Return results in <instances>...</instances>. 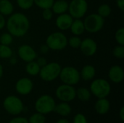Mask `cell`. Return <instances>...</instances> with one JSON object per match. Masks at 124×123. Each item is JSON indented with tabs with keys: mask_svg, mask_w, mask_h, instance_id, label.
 <instances>
[{
	"mask_svg": "<svg viewBox=\"0 0 124 123\" xmlns=\"http://www.w3.org/2000/svg\"><path fill=\"white\" fill-rule=\"evenodd\" d=\"M5 27L13 37L21 38L26 35L30 28L28 17L21 12H13L6 20Z\"/></svg>",
	"mask_w": 124,
	"mask_h": 123,
	"instance_id": "1",
	"label": "cell"
},
{
	"mask_svg": "<svg viewBox=\"0 0 124 123\" xmlns=\"http://www.w3.org/2000/svg\"><path fill=\"white\" fill-rule=\"evenodd\" d=\"M89 90L91 94L97 99L107 98L111 92L110 83L104 78H97L92 80L90 84Z\"/></svg>",
	"mask_w": 124,
	"mask_h": 123,
	"instance_id": "2",
	"label": "cell"
},
{
	"mask_svg": "<svg viewBox=\"0 0 124 123\" xmlns=\"http://www.w3.org/2000/svg\"><path fill=\"white\" fill-rule=\"evenodd\" d=\"M46 44L53 51H62L68 46V38L61 31L50 33L46 38Z\"/></svg>",
	"mask_w": 124,
	"mask_h": 123,
	"instance_id": "3",
	"label": "cell"
},
{
	"mask_svg": "<svg viewBox=\"0 0 124 123\" xmlns=\"http://www.w3.org/2000/svg\"><path fill=\"white\" fill-rule=\"evenodd\" d=\"M61 69L62 67L58 62H49L41 67L39 75L42 80L45 82H52L59 78Z\"/></svg>",
	"mask_w": 124,
	"mask_h": 123,
	"instance_id": "4",
	"label": "cell"
},
{
	"mask_svg": "<svg viewBox=\"0 0 124 123\" xmlns=\"http://www.w3.org/2000/svg\"><path fill=\"white\" fill-rule=\"evenodd\" d=\"M55 106L56 102L54 99L48 94H44L39 96L34 104L36 111L43 115H47L54 112Z\"/></svg>",
	"mask_w": 124,
	"mask_h": 123,
	"instance_id": "5",
	"label": "cell"
},
{
	"mask_svg": "<svg viewBox=\"0 0 124 123\" xmlns=\"http://www.w3.org/2000/svg\"><path fill=\"white\" fill-rule=\"evenodd\" d=\"M85 31L90 33L100 32L105 25V18L102 17L97 13H92L86 16L84 20Z\"/></svg>",
	"mask_w": 124,
	"mask_h": 123,
	"instance_id": "6",
	"label": "cell"
},
{
	"mask_svg": "<svg viewBox=\"0 0 124 123\" xmlns=\"http://www.w3.org/2000/svg\"><path fill=\"white\" fill-rule=\"evenodd\" d=\"M59 78L64 84L75 86L81 80L79 71L74 67L66 66L61 69Z\"/></svg>",
	"mask_w": 124,
	"mask_h": 123,
	"instance_id": "7",
	"label": "cell"
},
{
	"mask_svg": "<svg viewBox=\"0 0 124 123\" xmlns=\"http://www.w3.org/2000/svg\"><path fill=\"white\" fill-rule=\"evenodd\" d=\"M3 107L7 112L12 115H17L20 114L24 109L22 100L13 95L7 96L3 101Z\"/></svg>",
	"mask_w": 124,
	"mask_h": 123,
	"instance_id": "8",
	"label": "cell"
},
{
	"mask_svg": "<svg viewBox=\"0 0 124 123\" xmlns=\"http://www.w3.org/2000/svg\"><path fill=\"white\" fill-rule=\"evenodd\" d=\"M89 9V4L86 0H72L68 3V13L73 19L83 18Z\"/></svg>",
	"mask_w": 124,
	"mask_h": 123,
	"instance_id": "9",
	"label": "cell"
},
{
	"mask_svg": "<svg viewBox=\"0 0 124 123\" xmlns=\"http://www.w3.org/2000/svg\"><path fill=\"white\" fill-rule=\"evenodd\" d=\"M55 95L60 101L70 102L76 98V89L73 86L62 83L57 88Z\"/></svg>",
	"mask_w": 124,
	"mask_h": 123,
	"instance_id": "10",
	"label": "cell"
},
{
	"mask_svg": "<svg viewBox=\"0 0 124 123\" xmlns=\"http://www.w3.org/2000/svg\"><path fill=\"white\" fill-rule=\"evenodd\" d=\"M17 55L21 60L26 63L35 60L37 57L36 51L28 44L20 45L17 49Z\"/></svg>",
	"mask_w": 124,
	"mask_h": 123,
	"instance_id": "11",
	"label": "cell"
},
{
	"mask_svg": "<svg viewBox=\"0 0 124 123\" xmlns=\"http://www.w3.org/2000/svg\"><path fill=\"white\" fill-rule=\"evenodd\" d=\"M33 88V83L29 78H21L15 83V91L22 96L30 94Z\"/></svg>",
	"mask_w": 124,
	"mask_h": 123,
	"instance_id": "12",
	"label": "cell"
},
{
	"mask_svg": "<svg viewBox=\"0 0 124 123\" xmlns=\"http://www.w3.org/2000/svg\"><path fill=\"white\" fill-rule=\"evenodd\" d=\"M97 43L92 38H86L81 40L80 50L86 57H92L97 51Z\"/></svg>",
	"mask_w": 124,
	"mask_h": 123,
	"instance_id": "13",
	"label": "cell"
},
{
	"mask_svg": "<svg viewBox=\"0 0 124 123\" xmlns=\"http://www.w3.org/2000/svg\"><path fill=\"white\" fill-rule=\"evenodd\" d=\"M73 18L69 13H63L58 14L56 18L55 24L57 28L61 31H65L70 29V27L73 22Z\"/></svg>",
	"mask_w": 124,
	"mask_h": 123,
	"instance_id": "14",
	"label": "cell"
},
{
	"mask_svg": "<svg viewBox=\"0 0 124 123\" xmlns=\"http://www.w3.org/2000/svg\"><path fill=\"white\" fill-rule=\"evenodd\" d=\"M108 78L113 83H120L124 79V71L120 65H113L108 71Z\"/></svg>",
	"mask_w": 124,
	"mask_h": 123,
	"instance_id": "15",
	"label": "cell"
},
{
	"mask_svg": "<svg viewBox=\"0 0 124 123\" xmlns=\"http://www.w3.org/2000/svg\"><path fill=\"white\" fill-rule=\"evenodd\" d=\"M110 108V103L107 98L98 99L94 104V109L97 114L101 115H106Z\"/></svg>",
	"mask_w": 124,
	"mask_h": 123,
	"instance_id": "16",
	"label": "cell"
},
{
	"mask_svg": "<svg viewBox=\"0 0 124 123\" xmlns=\"http://www.w3.org/2000/svg\"><path fill=\"white\" fill-rule=\"evenodd\" d=\"M79 72L81 79L84 81H89L94 78L96 75V69L92 65H86L82 67Z\"/></svg>",
	"mask_w": 124,
	"mask_h": 123,
	"instance_id": "17",
	"label": "cell"
},
{
	"mask_svg": "<svg viewBox=\"0 0 124 123\" xmlns=\"http://www.w3.org/2000/svg\"><path fill=\"white\" fill-rule=\"evenodd\" d=\"M51 9L56 14L66 13L68 9V2L66 0H56L54 1Z\"/></svg>",
	"mask_w": 124,
	"mask_h": 123,
	"instance_id": "18",
	"label": "cell"
},
{
	"mask_svg": "<svg viewBox=\"0 0 124 123\" xmlns=\"http://www.w3.org/2000/svg\"><path fill=\"white\" fill-rule=\"evenodd\" d=\"M69 30L74 36H79L82 35L85 32L84 21L81 19H73Z\"/></svg>",
	"mask_w": 124,
	"mask_h": 123,
	"instance_id": "19",
	"label": "cell"
},
{
	"mask_svg": "<svg viewBox=\"0 0 124 123\" xmlns=\"http://www.w3.org/2000/svg\"><path fill=\"white\" fill-rule=\"evenodd\" d=\"M54 112H55L57 115L62 116V117H67L69 116L72 112V108L68 102H63L56 104Z\"/></svg>",
	"mask_w": 124,
	"mask_h": 123,
	"instance_id": "20",
	"label": "cell"
},
{
	"mask_svg": "<svg viewBox=\"0 0 124 123\" xmlns=\"http://www.w3.org/2000/svg\"><path fill=\"white\" fill-rule=\"evenodd\" d=\"M14 12V5L10 0H0V13L5 16H9Z\"/></svg>",
	"mask_w": 124,
	"mask_h": 123,
	"instance_id": "21",
	"label": "cell"
},
{
	"mask_svg": "<svg viewBox=\"0 0 124 123\" xmlns=\"http://www.w3.org/2000/svg\"><path fill=\"white\" fill-rule=\"evenodd\" d=\"M40 69L41 67H39V65L37 64L36 61L35 60L27 62V65H25V72H27L28 75L31 76H36L39 75L40 72Z\"/></svg>",
	"mask_w": 124,
	"mask_h": 123,
	"instance_id": "22",
	"label": "cell"
},
{
	"mask_svg": "<svg viewBox=\"0 0 124 123\" xmlns=\"http://www.w3.org/2000/svg\"><path fill=\"white\" fill-rule=\"evenodd\" d=\"M92 96L91 91L89 88L81 87L76 90V97L81 101L86 102L90 100Z\"/></svg>",
	"mask_w": 124,
	"mask_h": 123,
	"instance_id": "23",
	"label": "cell"
},
{
	"mask_svg": "<svg viewBox=\"0 0 124 123\" xmlns=\"http://www.w3.org/2000/svg\"><path fill=\"white\" fill-rule=\"evenodd\" d=\"M111 7L108 4H102L97 8V14L103 18H107L111 14Z\"/></svg>",
	"mask_w": 124,
	"mask_h": 123,
	"instance_id": "24",
	"label": "cell"
},
{
	"mask_svg": "<svg viewBox=\"0 0 124 123\" xmlns=\"http://www.w3.org/2000/svg\"><path fill=\"white\" fill-rule=\"evenodd\" d=\"M13 51L9 46L3 45L0 43V58L1 59H9L12 57Z\"/></svg>",
	"mask_w": 124,
	"mask_h": 123,
	"instance_id": "25",
	"label": "cell"
},
{
	"mask_svg": "<svg viewBox=\"0 0 124 123\" xmlns=\"http://www.w3.org/2000/svg\"><path fill=\"white\" fill-rule=\"evenodd\" d=\"M28 120L29 123H45L46 117L44 115L36 112V113L33 114Z\"/></svg>",
	"mask_w": 124,
	"mask_h": 123,
	"instance_id": "26",
	"label": "cell"
},
{
	"mask_svg": "<svg viewBox=\"0 0 124 123\" xmlns=\"http://www.w3.org/2000/svg\"><path fill=\"white\" fill-rule=\"evenodd\" d=\"M34 4L41 9H51L54 0H33Z\"/></svg>",
	"mask_w": 124,
	"mask_h": 123,
	"instance_id": "27",
	"label": "cell"
},
{
	"mask_svg": "<svg viewBox=\"0 0 124 123\" xmlns=\"http://www.w3.org/2000/svg\"><path fill=\"white\" fill-rule=\"evenodd\" d=\"M81 40L82 39L78 36H71L68 38V45H69L73 49H79Z\"/></svg>",
	"mask_w": 124,
	"mask_h": 123,
	"instance_id": "28",
	"label": "cell"
},
{
	"mask_svg": "<svg viewBox=\"0 0 124 123\" xmlns=\"http://www.w3.org/2000/svg\"><path fill=\"white\" fill-rule=\"evenodd\" d=\"M13 36L9 33L6 32L0 36V43L3 45L10 46L13 42Z\"/></svg>",
	"mask_w": 124,
	"mask_h": 123,
	"instance_id": "29",
	"label": "cell"
},
{
	"mask_svg": "<svg viewBox=\"0 0 124 123\" xmlns=\"http://www.w3.org/2000/svg\"><path fill=\"white\" fill-rule=\"evenodd\" d=\"M16 2L17 6L23 10H28L34 4L33 0H16Z\"/></svg>",
	"mask_w": 124,
	"mask_h": 123,
	"instance_id": "30",
	"label": "cell"
},
{
	"mask_svg": "<svg viewBox=\"0 0 124 123\" xmlns=\"http://www.w3.org/2000/svg\"><path fill=\"white\" fill-rule=\"evenodd\" d=\"M113 56L118 59H122L124 58V45L118 44L113 49Z\"/></svg>",
	"mask_w": 124,
	"mask_h": 123,
	"instance_id": "31",
	"label": "cell"
},
{
	"mask_svg": "<svg viewBox=\"0 0 124 123\" xmlns=\"http://www.w3.org/2000/svg\"><path fill=\"white\" fill-rule=\"evenodd\" d=\"M115 39L118 44L124 45V28H119L115 33Z\"/></svg>",
	"mask_w": 124,
	"mask_h": 123,
	"instance_id": "32",
	"label": "cell"
},
{
	"mask_svg": "<svg viewBox=\"0 0 124 123\" xmlns=\"http://www.w3.org/2000/svg\"><path fill=\"white\" fill-rule=\"evenodd\" d=\"M41 15H42V17L44 20L49 21L52 19L54 13L51 9H42Z\"/></svg>",
	"mask_w": 124,
	"mask_h": 123,
	"instance_id": "33",
	"label": "cell"
},
{
	"mask_svg": "<svg viewBox=\"0 0 124 123\" xmlns=\"http://www.w3.org/2000/svg\"><path fill=\"white\" fill-rule=\"evenodd\" d=\"M73 123H88L86 117L81 113L76 115L73 117Z\"/></svg>",
	"mask_w": 124,
	"mask_h": 123,
	"instance_id": "34",
	"label": "cell"
},
{
	"mask_svg": "<svg viewBox=\"0 0 124 123\" xmlns=\"http://www.w3.org/2000/svg\"><path fill=\"white\" fill-rule=\"evenodd\" d=\"M9 123H29L27 118L24 117H16L12 118Z\"/></svg>",
	"mask_w": 124,
	"mask_h": 123,
	"instance_id": "35",
	"label": "cell"
},
{
	"mask_svg": "<svg viewBox=\"0 0 124 123\" xmlns=\"http://www.w3.org/2000/svg\"><path fill=\"white\" fill-rule=\"evenodd\" d=\"M36 62H37V64L39 65L40 67H44V65H46L48 63L45 57H39V58L37 59V60H36Z\"/></svg>",
	"mask_w": 124,
	"mask_h": 123,
	"instance_id": "36",
	"label": "cell"
},
{
	"mask_svg": "<svg viewBox=\"0 0 124 123\" xmlns=\"http://www.w3.org/2000/svg\"><path fill=\"white\" fill-rule=\"evenodd\" d=\"M50 49H49L48 46L45 43V44H43L40 46V52L43 54H46L49 52Z\"/></svg>",
	"mask_w": 124,
	"mask_h": 123,
	"instance_id": "37",
	"label": "cell"
},
{
	"mask_svg": "<svg viewBox=\"0 0 124 123\" xmlns=\"http://www.w3.org/2000/svg\"><path fill=\"white\" fill-rule=\"evenodd\" d=\"M6 25V19L4 15L0 13V30L3 29Z\"/></svg>",
	"mask_w": 124,
	"mask_h": 123,
	"instance_id": "38",
	"label": "cell"
},
{
	"mask_svg": "<svg viewBox=\"0 0 124 123\" xmlns=\"http://www.w3.org/2000/svg\"><path fill=\"white\" fill-rule=\"evenodd\" d=\"M116 5L121 11H124V0H116Z\"/></svg>",
	"mask_w": 124,
	"mask_h": 123,
	"instance_id": "39",
	"label": "cell"
},
{
	"mask_svg": "<svg viewBox=\"0 0 124 123\" xmlns=\"http://www.w3.org/2000/svg\"><path fill=\"white\" fill-rule=\"evenodd\" d=\"M119 117L122 122L124 121V107H121L120 111H119Z\"/></svg>",
	"mask_w": 124,
	"mask_h": 123,
	"instance_id": "40",
	"label": "cell"
},
{
	"mask_svg": "<svg viewBox=\"0 0 124 123\" xmlns=\"http://www.w3.org/2000/svg\"><path fill=\"white\" fill-rule=\"evenodd\" d=\"M9 63L12 65H15L17 63V59L15 57H10L9 58Z\"/></svg>",
	"mask_w": 124,
	"mask_h": 123,
	"instance_id": "41",
	"label": "cell"
},
{
	"mask_svg": "<svg viewBox=\"0 0 124 123\" xmlns=\"http://www.w3.org/2000/svg\"><path fill=\"white\" fill-rule=\"evenodd\" d=\"M3 75H4V67H3L2 65L0 63V79L2 78Z\"/></svg>",
	"mask_w": 124,
	"mask_h": 123,
	"instance_id": "42",
	"label": "cell"
},
{
	"mask_svg": "<svg viewBox=\"0 0 124 123\" xmlns=\"http://www.w3.org/2000/svg\"><path fill=\"white\" fill-rule=\"evenodd\" d=\"M56 123H70V122H69L68 120H66V119H65V118H62V119L59 120Z\"/></svg>",
	"mask_w": 124,
	"mask_h": 123,
	"instance_id": "43",
	"label": "cell"
},
{
	"mask_svg": "<svg viewBox=\"0 0 124 123\" xmlns=\"http://www.w3.org/2000/svg\"><path fill=\"white\" fill-rule=\"evenodd\" d=\"M0 93H1V86H0Z\"/></svg>",
	"mask_w": 124,
	"mask_h": 123,
	"instance_id": "44",
	"label": "cell"
}]
</instances>
